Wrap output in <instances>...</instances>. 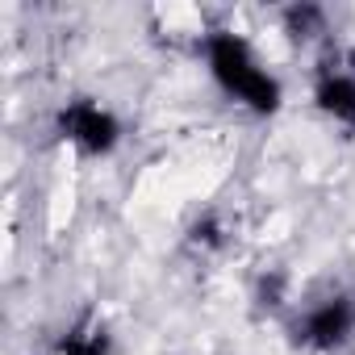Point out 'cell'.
Segmentation results:
<instances>
[{"label":"cell","mask_w":355,"mask_h":355,"mask_svg":"<svg viewBox=\"0 0 355 355\" xmlns=\"http://www.w3.org/2000/svg\"><path fill=\"white\" fill-rule=\"evenodd\" d=\"M201 51H205V71L226 101H234L255 117H276L284 109V80L259 59L251 38L234 30H214L205 34Z\"/></svg>","instance_id":"1"},{"label":"cell","mask_w":355,"mask_h":355,"mask_svg":"<svg viewBox=\"0 0 355 355\" xmlns=\"http://www.w3.org/2000/svg\"><path fill=\"white\" fill-rule=\"evenodd\" d=\"M55 134L84 159H109L121 146L125 125L101 96H71L55 109Z\"/></svg>","instance_id":"2"},{"label":"cell","mask_w":355,"mask_h":355,"mask_svg":"<svg viewBox=\"0 0 355 355\" xmlns=\"http://www.w3.org/2000/svg\"><path fill=\"white\" fill-rule=\"evenodd\" d=\"M293 347L309 351V355H334L343 347L355 343V293L351 288H334L326 297H318L313 305H305L293 326Z\"/></svg>","instance_id":"3"},{"label":"cell","mask_w":355,"mask_h":355,"mask_svg":"<svg viewBox=\"0 0 355 355\" xmlns=\"http://www.w3.org/2000/svg\"><path fill=\"white\" fill-rule=\"evenodd\" d=\"M309 101H313V109H318L330 125L355 134V67H347V63H343V67H322V71L313 76Z\"/></svg>","instance_id":"4"},{"label":"cell","mask_w":355,"mask_h":355,"mask_svg":"<svg viewBox=\"0 0 355 355\" xmlns=\"http://www.w3.org/2000/svg\"><path fill=\"white\" fill-rule=\"evenodd\" d=\"M280 26H284V34L293 38V42H318L322 34H326V9L322 5H288V9H280Z\"/></svg>","instance_id":"5"},{"label":"cell","mask_w":355,"mask_h":355,"mask_svg":"<svg viewBox=\"0 0 355 355\" xmlns=\"http://www.w3.org/2000/svg\"><path fill=\"white\" fill-rule=\"evenodd\" d=\"M59 355H113V334L105 322H84L71 326L59 338Z\"/></svg>","instance_id":"6"},{"label":"cell","mask_w":355,"mask_h":355,"mask_svg":"<svg viewBox=\"0 0 355 355\" xmlns=\"http://www.w3.org/2000/svg\"><path fill=\"white\" fill-rule=\"evenodd\" d=\"M284 288H288V276H284V272L259 276V305H263V309H276V305L284 301Z\"/></svg>","instance_id":"7"},{"label":"cell","mask_w":355,"mask_h":355,"mask_svg":"<svg viewBox=\"0 0 355 355\" xmlns=\"http://www.w3.org/2000/svg\"><path fill=\"white\" fill-rule=\"evenodd\" d=\"M189 239H193L197 247H222V226H218V214H205L201 222H193Z\"/></svg>","instance_id":"8"}]
</instances>
